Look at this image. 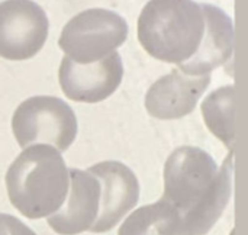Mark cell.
I'll return each mask as SVG.
<instances>
[{
  "label": "cell",
  "instance_id": "8992f818",
  "mask_svg": "<svg viewBox=\"0 0 248 235\" xmlns=\"http://www.w3.org/2000/svg\"><path fill=\"white\" fill-rule=\"evenodd\" d=\"M45 10L32 0L0 3V57L25 61L35 57L48 38Z\"/></svg>",
  "mask_w": 248,
  "mask_h": 235
},
{
  "label": "cell",
  "instance_id": "8fae6325",
  "mask_svg": "<svg viewBox=\"0 0 248 235\" xmlns=\"http://www.w3.org/2000/svg\"><path fill=\"white\" fill-rule=\"evenodd\" d=\"M205 16V32L201 45L193 57L179 65V70L189 76L209 74L231 60L235 36L232 19L219 7L201 4Z\"/></svg>",
  "mask_w": 248,
  "mask_h": 235
},
{
  "label": "cell",
  "instance_id": "30bf717a",
  "mask_svg": "<svg viewBox=\"0 0 248 235\" xmlns=\"http://www.w3.org/2000/svg\"><path fill=\"white\" fill-rule=\"evenodd\" d=\"M70 186L61 208L46 218L49 228L60 235H78L90 231L100 206V185L90 173L68 169Z\"/></svg>",
  "mask_w": 248,
  "mask_h": 235
},
{
  "label": "cell",
  "instance_id": "5b68a950",
  "mask_svg": "<svg viewBox=\"0 0 248 235\" xmlns=\"http://www.w3.org/2000/svg\"><path fill=\"white\" fill-rule=\"evenodd\" d=\"M128 38V23L116 12L87 9L71 17L58 39L65 57L78 64H90L115 52Z\"/></svg>",
  "mask_w": 248,
  "mask_h": 235
},
{
  "label": "cell",
  "instance_id": "277c9868",
  "mask_svg": "<svg viewBox=\"0 0 248 235\" xmlns=\"http://www.w3.org/2000/svg\"><path fill=\"white\" fill-rule=\"evenodd\" d=\"M12 131L22 148L44 144L65 151L77 137V118L62 99L33 96L16 108Z\"/></svg>",
  "mask_w": 248,
  "mask_h": 235
},
{
  "label": "cell",
  "instance_id": "5bb4252c",
  "mask_svg": "<svg viewBox=\"0 0 248 235\" xmlns=\"http://www.w3.org/2000/svg\"><path fill=\"white\" fill-rule=\"evenodd\" d=\"M0 235H36L20 219L9 214H0Z\"/></svg>",
  "mask_w": 248,
  "mask_h": 235
},
{
  "label": "cell",
  "instance_id": "52a82bcc",
  "mask_svg": "<svg viewBox=\"0 0 248 235\" xmlns=\"http://www.w3.org/2000/svg\"><path fill=\"white\" fill-rule=\"evenodd\" d=\"M122 77L124 64L116 51L90 64H78L64 57L58 70L62 93L80 103H97L108 99L116 92Z\"/></svg>",
  "mask_w": 248,
  "mask_h": 235
},
{
  "label": "cell",
  "instance_id": "ba28073f",
  "mask_svg": "<svg viewBox=\"0 0 248 235\" xmlns=\"http://www.w3.org/2000/svg\"><path fill=\"white\" fill-rule=\"evenodd\" d=\"M90 172L100 185V206L90 233L103 234L113 230L135 208L140 199V182L135 173L121 161H102Z\"/></svg>",
  "mask_w": 248,
  "mask_h": 235
},
{
  "label": "cell",
  "instance_id": "9c48e42d",
  "mask_svg": "<svg viewBox=\"0 0 248 235\" xmlns=\"http://www.w3.org/2000/svg\"><path fill=\"white\" fill-rule=\"evenodd\" d=\"M211 83V74L189 76L179 68L158 78L145 94L147 112L161 121L187 116Z\"/></svg>",
  "mask_w": 248,
  "mask_h": 235
},
{
  "label": "cell",
  "instance_id": "6da1fadb",
  "mask_svg": "<svg viewBox=\"0 0 248 235\" xmlns=\"http://www.w3.org/2000/svg\"><path fill=\"white\" fill-rule=\"evenodd\" d=\"M161 199L179 215L177 235H206L221 218L232 195L234 153L221 167L196 147L176 148L164 164Z\"/></svg>",
  "mask_w": 248,
  "mask_h": 235
},
{
  "label": "cell",
  "instance_id": "7a4b0ae2",
  "mask_svg": "<svg viewBox=\"0 0 248 235\" xmlns=\"http://www.w3.org/2000/svg\"><path fill=\"white\" fill-rule=\"evenodd\" d=\"M10 204L29 219L48 218L64 204L70 176L60 151L49 145H31L10 164L6 173Z\"/></svg>",
  "mask_w": 248,
  "mask_h": 235
},
{
  "label": "cell",
  "instance_id": "3957f363",
  "mask_svg": "<svg viewBox=\"0 0 248 235\" xmlns=\"http://www.w3.org/2000/svg\"><path fill=\"white\" fill-rule=\"evenodd\" d=\"M205 32L202 6L193 0H150L138 17V41L155 60L183 64Z\"/></svg>",
  "mask_w": 248,
  "mask_h": 235
},
{
  "label": "cell",
  "instance_id": "4fadbf2b",
  "mask_svg": "<svg viewBox=\"0 0 248 235\" xmlns=\"http://www.w3.org/2000/svg\"><path fill=\"white\" fill-rule=\"evenodd\" d=\"M234 110L235 89L232 84L219 87L202 102V115L208 129L231 151L235 145Z\"/></svg>",
  "mask_w": 248,
  "mask_h": 235
},
{
  "label": "cell",
  "instance_id": "7c38bea8",
  "mask_svg": "<svg viewBox=\"0 0 248 235\" xmlns=\"http://www.w3.org/2000/svg\"><path fill=\"white\" fill-rule=\"evenodd\" d=\"M179 215L164 199L135 209L121 225L118 235H177Z\"/></svg>",
  "mask_w": 248,
  "mask_h": 235
}]
</instances>
